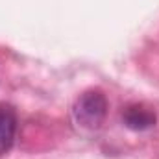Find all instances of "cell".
Here are the masks:
<instances>
[{"instance_id": "cell-1", "label": "cell", "mask_w": 159, "mask_h": 159, "mask_svg": "<svg viewBox=\"0 0 159 159\" xmlns=\"http://www.w3.org/2000/svg\"><path fill=\"white\" fill-rule=\"evenodd\" d=\"M107 115V98L102 91H85L74 102L72 117L81 129L96 131Z\"/></svg>"}, {"instance_id": "cell-3", "label": "cell", "mask_w": 159, "mask_h": 159, "mask_svg": "<svg viewBox=\"0 0 159 159\" xmlns=\"http://www.w3.org/2000/svg\"><path fill=\"white\" fill-rule=\"evenodd\" d=\"M17 135V115L11 106H0V154H6Z\"/></svg>"}, {"instance_id": "cell-2", "label": "cell", "mask_w": 159, "mask_h": 159, "mask_svg": "<svg viewBox=\"0 0 159 159\" xmlns=\"http://www.w3.org/2000/svg\"><path fill=\"white\" fill-rule=\"evenodd\" d=\"M122 122L126 128L133 129V131H146L150 128H154L156 124V113L144 106H139V104H133V106H128L124 111H122Z\"/></svg>"}]
</instances>
